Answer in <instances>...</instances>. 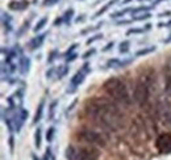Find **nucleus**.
<instances>
[{
  "label": "nucleus",
  "instance_id": "nucleus-1",
  "mask_svg": "<svg viewBox=\"0 0 171 160\" xmlns=\"http://www.w3.org/2000/svg\"><path fill=\"white\" fill-rule=\"evenodd\" d=\"M86 112L90 118H92L100 126L107 127L111 130H117L124 125V115L119 110L113 103L100 99V97H93L88 100L86 105Z\"/></svg>",
  "mask_w": 171,
  "mask_h": 160
},
{
  "label": "nucleus",
  "instance_id": "nucleus-2",
  "mask_svg": "<svg viewBox=\"0 0 171 160\" xmlns=\"http://www.w3.org/2000/svg\"><path fill=\"white\" fill-rule=\"evenodd\" d=\"M104 91L108 93V96L112 97L113 100L119 101L122 104H129V92L126 88L125 83L119 78H109L108 80H105L103 84Z\"/></svg>",
  "mask_w": 171,
  "mask_h": 160
},
{
  "label": "nucleus",
  "instance_id": "nucleus-3",
  "mask_svg": "<svg viewBox=\"0 0 171 160\" xmlns=\"http://www.w3.org/2000/svg\"><path fill=\"white\" fill-rule=\"evenodd\" d=\"M149 76L144 75L138 79V82L136 83V87H134V92H133V97L134 101L140 105V106H144L147 101L149 97V85H150V82H149Z\"/></svg>",
  "mask_w": 171,
  "mask_h": 160
},
{
  "label": "nucleus",
  "instance_id": "nucleus-4",
  "mask_svg": "<svg viewBox=\"0 0 171 160\" xmlns=\"http://www.w3.org/2000/svg\"><path fill=\"white\" fill-rule=\"evenodd\" d=\"M65 155L67 160H93L97 158V152L95 150L75 146H68Z\"/></svg>",
  "mask_w": 171,
  "mask_h": 160
},
{
  "label": "nucleus",
  "instance_id": "nucleus-5",
  "mask_svg": "<svg viewBox=\"0 0 171 160\" xmlns=\"http://www.w3.org/2000/svg\"><path fill=\"white\" fill-rule=\"evenodd\" d=\"M78 138L86 143L90 144H97V146H105V137H103L100 133L91 129H82L78 133Z\"/></svg>",
  "mask_w": 171,
  "mask_h": 160
},
{
  "label": "nucleus",
  "instance_id": "nucleus-6",
  "mask_svg": "<svg viewBox=\"0 0 171 160\" xmlns=\"http://www.w3.org/2000/svg\"><path fill=\"white\" fill-rule=\"evenodd\" d=\"M155 147L161 154H171V133L161 134L155 140Z\"/></svg>",
  "mask_w": 171,
  "mask_h": 160
},
{
  "label": "nucleus",
  "instance_id": "nucleus-7",
  "mask_svg": "<svg viewBox=\"0 0 171 160\" xmlns=\"http://www.w3.org/2000/svg\"><path fill=\"white\" fill-rule=\"evenodd\" d=\"M28 118V112L25 110L23 108H19L17 109V112L13 114L12 117V123L14 125V130H16L17 133L20 131L21 126H23V123L25 122V119Z\"/></svg>",
  "mask_w": 171,
  "mask_h": 160
},
{
  "label": "nucleus",
  "instance_id": "nucleus-8",
  "mask_svg": "<svg viewBox=\"0 0 171 160\" xmlns=\"http://www.w3.org/2000/svg\"><path fill=\"white\" fill-rule=\"evenodd\" d=\"M86 72L83 71V70H79L76 74L72 76L71 80H70V84H68V88H71V89H67V93H72V92H75L76 91V87H79L82 84L83 82H84V78H86Z\"/></svg>",
  "mask_w": 171,
  "mask_h": 160
},
{
  "label": "nucleus",
  "instance_id": "nucleus-9",
  "mask_svg": "<svg viewBox=\"0 0 171 160\" xmlns=\"http://www.w3.org/2000/svg\"><path fill=\"white\" fill-rule=\"evenodd\" d=\"M46 35H48V33H42V34L36 35L34 38H32L30 41H29V43H28L29 49H30V50H36V49H38V47H41L43 41H45V38H46Z\"/></svg>",
  "mask_w": 171,
  "mask_h": 160
},
{
  "label": "nucleus",
  "instance_id": "nucleus-10",
  "mask_svg": "<svg viewBox=\"0 0 171 160\" xmlns=\"http://www.w3.org/2000/svg\"><path fill=\"white\" fill-rule=\"evenodd\" d=\"M29 7V3L27 0H21V2H16V0H12L9 2L8 8L11 11H25Z\"/></svg>",
  "mask_w": 171,
  "mask_h": 160
},
{
  "label": "nucleus",
  "instance_id": "nucleus-11",
  "mask_svg": "<svg viewBox=\"0 0 171 160\" xmlns=\"http://www.w3.org/2000/svg\"><path fill=\"white\" fill-rule=\"evenodd\" d=\"M29 68H30V59L28 57L21 55L20 60H19V70L23 75H27L29 72Z\"/></svg>",
  "mask_w": 171,
  "mask_h": 160
},
{
  "label": "nucleus",
  "instance_id": "nucleus-12",
  "mask_svg": "<svg viewBox=\"0 0 171 160\" xmlns=\"http://www.w3.org/2000/svg\"><path fill=\"white\" fill-rule=\"evenodd\" d=\"M130 59L128 60H120V59H109L107 62V67L108 68H122L125 66H128V64L130 63Z\"/></svg>",
  "mask_w": 171,
  "mask_h": 160
},
{
  "label": "nucleus",
  "instance_id": "nucleus-13",
  "mask_svg": "<svg viewBox=\"0 0 171 160\" xmlns=\"http://www.w3.org/2000/svg\"><path fill=\"white\" fill-rule=\"evenodd\" d=\"M43 106H45V100H41V103H40L38 106H37V110H36L34 118H33V123H34V125L41 121V117H42V113H43Z\"/></svg>",
  "mask_w": 171,
  "mask_h": 160
},
{
  "label": "nucleus",
  "instance_id": "nucleus-14",
  "mask_svg": "<svg viewBox=\"0 0 171 160\" xmlns=\"http://www.w3.org/2000/svg\"><path fill=\"white\" fill-rule=\"evenodd\" d=\"M41 143H42V130H41V127H38V129H36V133H34L36 148H41Z\"/></svg>",
  "mask_w": 171,
  "mask_h": 160
},
{
  "label": "nucleus",
  "instance_id": "nucleus-15",
  "mask_svg": "<svg viewBox=\"0 0 171 160\" xmlns=\"http://www.w3.org/2000/svg\"><path fill=\"white\" fill-rule=\"evenodd\" d=\"M62 17H63V23H65V24L70 25L72 17H74V9H72V8H68L66 12L62 14Z\"/></svg>",
  "mask_w": 171,
  "mask_h": 160
},
{
  "label": "nucleus",
  "instance_id": "nucleus-16",
  "mask_svg": "<svg viewBox=\"0 0 171 160\" xmlns=\"http://www.w3.org/2000/svg\"><path fill=\"white\" fill-rule=\"evenodd\" d=\"M11 21H12L11 16H7V14L3 12V20H2V24H3V26L7 29V32H11V30H12V26H11Z\"/></svg>",
  "mask_w": 171,
  "mask_h": 160
},
{
  "label": "nucleus",
  "instance_id": "nucleus-17",
  "mask_svg": "<svg viewBox=\"0 0 171 160\" xmlns=\"http://www.w3.org/2000/svg\"><path fill=\"white\" fill-rule=\"evenodd\" d=\"M157 50V47L155 46H150V47H145V49H141L138 50L136 53V57H142V55H147V54H150L153 51H155Z\"/></svg>",
  "mask_w": 171,
  "mask_h": 160
},
{
  "label": "nucleus",
  "instance_id": "nucleus-18",
  "mask_svg": "<svg viewBox=\"0 0 171 160\" xmlns=\"http://www.w3.org/2000/svg\"><path fill=\"white\" fill-rule=\"evenodd\" d=\"M116 2H117V0H112V2H109V3H107V4H105L104 7H103V8H101V9H99V11H97V12H96V14H95V16H92V19H96V17H99V16H101V14H103L104 12H105V11H108V9H109V7L111 5H113L115 4V3Z\"/></svg>",
  "mask_w": 171,
  "mask_h": 160
},
{
  "label": "nucleus",
  "instance_id": "nucleus-19",
  "mask_svg": "<svg viewBox=\"0 0 171 160\" xmlns=\"http://www.w3.org/2000/svg\"><path fill=\"white\" fill-rule=\"evenodd\" d=\"M58 105V101H53L52 104H50V108H49V114H48V119L49 121H52V119L54 118V114H55V108Z\"/></svg>",
  "mask_w": 171,
  "mask_h": 160
},
{
  "label": "nucleus",
  "instance_id": "nucleus-20",
  "mask_svg": "<svg viewBox=\"0 0 171 160\" xmlns=\"http://www.w3.org/2000/svg\"><path fill=\"white\" fill-rule=\"evenodd\" d=\"M68 72V67L67 66H59L57 68V78L58 79H62L65 75Z\"/></svg>",
  "mask_w": 171,
  "mask_h": 160
},
{
  "label": "nucleus",
  "instance_id": "nucleus-21",
  "mask_svg": "<svg viewBox=\"0 0 171 160\" xmlns=\"http://www.w3.org/2000/svg\"><path fill=\"white\" fill-rule=\"evenodd\" d=\"M129 46H130V42L129 41H124L120 43V46H119V51L121 53V54H126L129 51Z\"/></svg>",
  "mask_w": 171,
  "mask_h": 160
},
{
  "label": "nucleus",
  "instance_id": "nucleus-22",
  "mask_svg": "<svg viewBox=\"0 0 171 160\" xmlns=\"http://www.w3.org/2000/svg\"><path fill=\"white\" fill-rule=\"evenodd\" d=\"M165 91L166 94L169 97H171V74H169L166 76V84H165Z\"/></svg>",
  "mask_w": 171,
  "mask_h": 160
},
{
  "label": "nucleus",
  "instance_id": "nucleus-23",
  "mask_svg": "<svg viewBox=\"0 0 171 160\" xmlns=\"http://www.w3.org/2000/svg\"><path fill=\"white\" fill-rule=\"evenodd\" d=\"M54 135H55V129L54 127H49L48 131H46V140H48V143H52L54 139Z\"/></svg>",
  "mask_w": 171,
  "mask_h": 160
},
{
  "label": "nucleus",
  "instance_id": "nucleus-24",
  "mask_svg": "<svg viewBox=\"0 0 171 160\" xmlns=\"http://www.w3.org/2000/svg\"><path fill=\"white\" fill-rule=\"evenodd\" d=\"M46 23H48V17H42V19L37 23V25L34 26V32H36V33H37L38 30H41V29L45 26V24H46Z\"/></svg>",
  "mask_w": 171,
  "mask_h": 160
},
{
  "label": "nucleus",
  "instance_id": "nucleus-25",
  "mask_svg": "<svg viewBox=\"0 0 171 160\" xmlns=\"http://www.w3.org/2000/svg\"><path fill=\"white\" fill-rule=\"evenodd\" d=\"M132 9H133V8H125V9H122V11H119V12L112 13V14H111V17H112V19H117V17L124 16V14H125L126 12H132Z\"/></svg>",
  "mask_w": 171,
  "mask_h": 160
},
{
  "label": "nucleus",
  "instance_id": "nucleus-26",
  "mask_svg": "<svg viewBox=\"0 0 171 160\" xmlns=\"http://www.w3.org/2000/svg\"><path fill=\"white\" fill-rule=\"evenodd\" d=\"M151 7H146V5H141V7H137V8L132 9V13L133 14H137L138 12H147L149 9H150Z\"/></svg>",
  "mask_w": 171,
  "mask_h": 160
},
{
  "label": "nucleus",
  "instance_id": "nucleus-27",
  "mask_svg": "<svg viewBox=\"0 0 171 160\" xmlns=\"http://www.w3.org/2000/svg\"><path fill=\"white\" fill-rule=\"evenodd\" d=\"M151 17V14L149 13V12H145L142 14H140V16H134L133 17V20L134 21H141V20H147V19H150Z\"/></svg>",
  "mask_w": 171,
  "mask_h": 160
},
{
  "label": "nucleus",
  "instance_id": "nucleus-28",
  "mask_svg": "<svg viewBox=\"0 0 171 160\" xmlns=\"http://www.w3.org/2000/svg\"><path fill=\"white\" fill-rule=\"evenodd\" d=\"M101 38H103V34H100V33L99 34H95L93 37H91V38L87 39L86 43H87V45H91L92 42H96V41H99V39H101Z\"/></svg>",
  "mask_w": 171,
  "mask_h": 160
},
{
  "label": "nucleus",
  "instance_id": "nucleus-29",
  "mask_svg": "<svg viewBox=\"0 0 171 160\" xmlns=\"http://www.w3.org/2000/svg\"><path fill=\"white\" fill-rule=\"evenodd\" d=\"M95 53H96V49H90V50H87V51L83 54L82 58H83V59H88V58H91Z\"/></svg>",
  "mask_w": 171,
  "mask_h": 160
},
{
  "label": "nucleus",
  "instance_id": "nucleus-30",
  "mask_svg": "<svg viewBox=\"0 0 171 160\" xmlns=\"http://www.w3.org/2000/svg\"><path fill=\"white\" fill-rule=\"evenodd\" d=\"M138 33H144V29H140V28L129 29V30L126 32V35H130V34H138Z\"/></svg>",
  "mask_w": 171,
  "mask_h": 160
},
{
  "label": "nucleus",
  "instance_id": "nucleus-31",
  "mask_svg": "<svg viewBox=\"0 0 171 160\" xmlns=\"http://www.w3.org/2000/svg\"><path fill=\"white\" fill-rule=\"evenodd\" d=\"M101 24L103 23H100V24H97L96 26H92V28H87V29H83V30L81 32V34H86V33H88V32H92V30H96V29H99L101 26Z\"/></svg>",
  "mask_w": 171,
  "mask_h": 160
},
{
  "label": "nucleus",
  "instance_id": "nucleus-32",
  "mask_svg": "<svg viewBox=\"0 0 171 160\" xmlns=\"http://www.w3.org/2000/svg\"><path fill=\"white\" fill-rule=\"evenodd\" d=\"M50 159H52V148L48 147L45 150V155H43L42 160H50Z\"/></svg>",
  "mask_w": 171,
  "mask_h": 160
},
{
  "label": "nucleus",
  "instance_id": "nucleus-33",
  "mask_svg": "<svg viewBox=\"0 0 171 160\" xmlns=\"http://www.w3.org/2000/svg\"><path fill=\"white\" fill-rule=\"evenodd\" d=\"M57 55H58V51H57V50H53V51L50 53L49 58H48V63H52V62H53V60L57 58Z\"/></svg>",
  "mask_w": 171,
  "mask_h": 160
},
{
  "label": "nucleus",
  "instance_id": "nucleus-34",
  "mask_svg": "<svg viewBox=\"0 0 171 160\" xmlns=\"http://www.w3.org/2000/svg\"><path fill=\"white\" fill-rule=\"evenodd\" d=\"M58 2H59V0H43L42 4L45 5V7H49V5H54V4H57Z\"/></svg>",
  "mask_w": 171,
  "mask_h": 160
},
{
  "label": "nucleus",
  "instance_id": "nucleus-35",
  "mask_svg": "<svg viewBox=\"0 0 171 160\" xmlns=\"http://www.w3.org/2000/svg\"><path fill=\"white\" fill-rule=\"evenodd\" d=\"M76 57H78V54H76V53H71V54H68V55H66V60L67 62H72V60L76 59Z\"/></svg>",
  "mask_w": 171,
  "mask_h": 160
},
{
  "label": "nucleus",
  "instance_id": "nucleus-36",
  "mask_svg": "<svg viewBox=\"0 0 171 160\" xmlns=\"http://www.w3.org/2000/svg\"><path fill=\"white\" fill-rule=\"evenodd\" d=\"M113 46H115V42L112 41V42H109V43H107V46H105L104 49L101 50V51H108V50H111V49H112V47H113Z\"/></svg>",
  "mask_w": 171,
  "mask_h": 160
},
{
  "label": "nucleus",
  "instance_id": "nucleus-37",
  "mask_svg": "<svg viewBox=\"0 0 171 160\" xmlns=\"http://www.w3.org/2000/svg\"><path fill=\"white\" fill-rule=\"evenodd\" d=\"M62 23H63V17H57L55 21H54V26H59Z\"/></svg>",
  "mask_w": 171,
  "mask_h": 160
},
{
  "label": "nucleus",
  "instance_id": "nucleus-38",
  "mask_svg": "<svg viewBox=\"0 0 171 160\" xmlns=\"http://www.w3.org/2000/svg\"><path fill=\"white\" fill-rule=\"evenodd\" d=\"M13 144H14V138L13 135L9 137V148H11V152H13Z\"/></svg>",
  "mask_w": 171,
  "mask_h": 160
},
{
  "label": "nucleus",
  "instance_id": "nucleus-39",
  "mask_svg": "<svg viewBox=\"0 0 171 160\" xmlns=\"http://www.w3.org/2000/svg\"><path fill=\"white\" fill-rule=\"evenodd\" d=\"M169 17V16H171V12L170 11H167V12H162V13H159V17Z\"/></svg>",
  "mask_w": 171,
  "mask_h": 160
},
{
  "label": "nucleus",
  "instance_id": "nucleus-40",
  "mask_svg": "<svg viewBox=\"0 0 171 160\" xmlns=\"http://www.w3.org/2000/svg\"><path fill=\"white\" fill-rule=\"evenodd\" d=\"M86 19V16H79L78 19H76V23H81V21H84Z\"/></svg>",
  "mask_w": 171,
  "mask_h": 160
},
{
  "label": "nucleus",
  "instance_id": "nucleus-41",
  "mask_svg": "<svg viewBox=\"0 0 171 160\" xmlns=\"http://www.w3.org/2000/svg\"><path fill=\"white\" fill-rule=\"evenodd\" d=\"M75 105H76V100H75V101H74V103H72V104L70 105V106H68V112H71V110H72V108H74V106H75Z\"/></svg>",
  "mask_w": 171,
  "mask_h": 160
},
{
  "label": "nucleus",
  "instance_id": "nucleus-42",
  "mask_svg": "<svg viewBox=\"0 0 171 160\" xmlns=\"http://www.w3.org/2000/svg\"><path fill=\"white\" fill-rule=\"evenodd\" d=\"M32 160H42V159H38L36 154H32Z\"/></svg>",
  "mask_w": 171,
  "mask_h": 160
},
{
  "label": "nucleus",
  "instance_id": "nucleus-43",
  "mask_svg": "<svg viewBox=\"0 0 171 160\" xmlns=\"http://www.w3.org/2000/svg\"><path fill=\"white\" fill-rule=\"evenodd\" d=\"M163 42H165V43H169V42H171V37H169L167 39H163Z\"/></svg>",
  "mask_w": 171,
  "mask_h": 160
},
{
  "label": "nucleus",
  "instance_id": "nucleus-44",
  "mask_svg": "<svg viewBox=\"0 0 171 160\" xmlns=\"http://www.w3.org/2000/svg\"><path fill=\"white\" fill-rule=\"evenodd\" d=\"M128 2H130V0H124V2H122V3H128Z\"/></svg>",
  "mask_w": 171,
  "mask_h": 160
},
{
  "label": "nucleus",
  "instance_id": "nucleus-45",
  "mask_svg": "<svg viewBox=\"0 0 171 160\" xmlns=\"http://www.w3.org/2000/svg\"><path fill=\"white\" fill-rule=\"evenodd\" d=\"M138 2H142V0H138Z\"/></svg>",
  "mask_w": 171,
  "mask_h": 160
}]
</instances>
